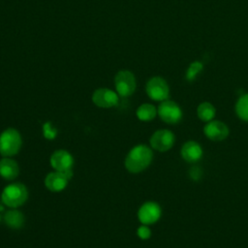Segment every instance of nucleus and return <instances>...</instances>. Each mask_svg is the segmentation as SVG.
<instances>
[{"instance_id":"obj_1","label":"nucleus","mask_w":248,"mask_h":248,"mask_svg":"<svg viewBox=\"0 0 248 248\" xmlns=\"http://www.w3.org/2000/svg\"><path fill=\"white\" fill-rule=\"evenodd\" d=\"M152 159V149L145 144H138L127 154L125 158V168L132 173H139L148 168Z\"/></svg>"},{"instance_id":"obj_2","label":"nucleus","mask_w":248,"mask_h":248,"mask_svg":"<svg viewBox=\"0 0 248 248\" xmlns=\"http://www.w3.org/2000/svg\"><path fill=\"white\" fill-rule=\"evenodd\" d=\"M28 198V191L24 184L20 182H15L7 185L2 194V202L12 208H16L22 205Z\"/></svg>"},{"instance_id":"obj_3","label":"nucleus","mask_w":248,"mask_h":248,"mask_svg":"<svg viewBox=\"0 0 248 248\" xmlns=\"http://www.w3.org/2000/svg\"><path fill=\"white\" fill-rule=\"evenodd\" d=\"M22 140L19 132L15 128H7L0 134V154L11 157L19 151Z\"/></svg>"},{"instance_id":"obj_4","label":"nucleus","mask_w":248,"mask_h":248,"mask_svg":"<svg viewBox=\"0 0 248 248\" xmlns=\"http://www.w3.org/2000/svg\"><path fill=\"white\" fill-rule=\"evenodd\" d=\"M114 84L116 93L120 97L131 96L137 86L136 78L134 74L128 70H120L114 77Z\"/></svg>"},{"instance_id":"obj_5","label":"nucleus","mask_w":248,"mask_h":248,"mask_svg":"<svg viewBox=\"0 0 248 248\" xmlns=\"http://www.w3.org/2000/svg\"><path fill=\"white\" fill-rule=\"evenodd\" d=\"M157 113L162 121L167 124L174 125L181 121L183 112L180 107L173 101L165 100L161 102L157 108Z\"/></svg>"},{"instance_id":"obj_6","label":"nucleus","mask_w":248,"mask_h":248,"mask_svg":"<svg viewBox=\"0 0 248 248\" xmlns=\"http://www.w3.org/2000/svg\"><path fill=\"white\" fill-rule=\"evenodd\" d=\"M175 142L174 134L168 129H160L152 134L149 143L152 149L159 152H166L170 150Z\"/></svg>"},{"instance_id":"obj_7","label":"nucleus","mask_w":248,"mask_h":248,"mask_svg":"<svg viewBox=\"0 0 248 248\" xmlns=\"http://www.w3.org/2000/svg\"><path fill=\"white\" fill-rule=\"evenodd\" d=\"M148 97L154 101L163 102L168 100L170 94V88L167 81L161 77L151 78L145 86Z\"/></svg>"},{"instance_id":"obj_8","label":"nucleus","mask_w":248,"mask_h":248,"mask_svg":"<svg viewBox=\"0 0 248 248\" xmlns=\"http://www.w3.org/2000/svg\"><path fill=\"white\" fill-rule=\"evenodd\" d=\"M162 215V208L155 202H146L140 205L138 211V218L142 225H152L159 221Z\"/></svg>"},{"instance_id":"obj_9","label":"nucleus","mask_w":248,"mask_h":248,"mask_svg":"<svg viewBox=\"0 0 248 248\" xmlns=\"http://www.w3.org/2000/svg\"><path fill=\"white\" fill-rule=\"evenodd\" d=\"M203 134L210 140L222 141L229 137L230 129L226 123L213 119L206 122L203 127Z\"/></svg>"},{"instance_id":"obj_10","label":"nucleus","mask_w":248,"mask_h":248,"mask_svg":"<svg viewBox=\"0 0 248 248\" xmlns=\"http://www.w3.org/2000/svg\"><path fill=\"white\" fill-rule=\"evenodd\" d=\"M93 103L103 108H108L116 106L119 101V95L109 88H98L92 94Z\"/></svg>"},{"instance_id":"obj_11","label":"nucleus","mask_w":248,"mask_h":248,"mask_svg":"<svg viewBox=\"0 0 248 248\" xmlns=\"http://www.w3.org/2000/svg\"><path fill=\"white\" fill-rule=\"evenodd\" d=\"M49 162L54 170L60 172H68L72 170L74 158L67 150L59 149L51 154Z\"/></svg>"},{"instance_id":"obj_12","label":"nucleus","mask_w":248,"mask_h":248,"mask_svg":"<svg viewBox=\"0 0 248 248\" xmlns=\"http://www.w3.org/2000/svg\"><path fill=\"white\" fill-rule=\"evenodd\" d=\"M203 154L202 145L196 140H188L184 142L180 149V155L182 159L190 164L199 162Z\"/></svg>"},{"instance_id":"obj_13","label":"nucleus","mask_w":248,"mask_h":248,"mask_svg":"<svg viewBox=\"0 0 248 248\" xmlns=\"http://www.w3.org/2000/svg\"><path fill=\"white\" fill-rule=\"evenodd\" d=\"M69 179L70 177L66 173L55 170L46 176L45 185L51 192H60L66 188Z\"/></svg>"},{"instance_id":"obj_14","label":"nucleus","mask_w":248,"mask_h":248,"mask_svg":"<svg viewBox=\"0 0 248 248\" xmlns=\"http://www.w3.org/2000/svg\"><path fill=\"white\" fill-rule=\"evenodd\" d=\"M19 173V167L17 163L10 158L3 157L0 160V176L6 180H13L17 177Z\"/></svg>"},{"instance_id":"obj_15","label":"nucleus","mask_w":248,"mask_h":248,"mask_svg":"<svg viewBox=\"0 0 248 248\" xmlns=\"http://www.w3.org/2000/svg\"><path fill=\"white\" fill-rule=\"evenodd\" d=\"M4 221L11 229H20L24 224V216L20 211L13 209L5 213Z\"/></svg>"},{"instance_id":"obj_16","label":"nucleus","mask_w":248,"mask_h":248,"mask_svg":"<svg viewBox=\"0 0 248 248\" xmlns=\"http://www.w3.org/2000/svg\"><path fill=\"white\" fill-rule=\"evenodd\" d=\"M216 114V109L214 106L209 102H202L198 106L197 115L200 120L203 122H209L214 119Z\"/></svg>"},{"instance_id":"obj_17","label":"nucleus","mask_w":248,"mask_h":248,"mask_svg":"<svg viewBox=\"0 0 248 248\" xmlns=\"http://www.w3.org/2000/svg\"><path fill=\"white\" fill-rule=\"evenodd\" d=\"M136 114L140 121L148 122V121H152L158 113H157V108L153 105L145 103L140 105L138 108Z\"/></svg>"},{"instance_id":"obj_18","label":"nucleus","mask_w":248,"mask_h":248,"mask_svg":"<svg viewBox=\"0 0 248 248\" xmlns=\"http://www.w3.org/2000/svg\"><path fill=\"white\" fill-rule=\"evenodd\" d=\"M235 113L240 120L248 122V94H244L238 98L235 104Z\"/></svg>"},{"instance_id":"obj_19","label":"nucleus","mask_w":248,"mask_h":248,"mask_svg":"<svg viewBox=\"0 0 248 248\" xmlns=\"http://www.w3.org/2000/svg\"><path fill=\"white\" fill-rule=\"evenodd\" d=\"M202 69V64L201 62H199V61L193 62V63L190 65V67H189V69H188V71H187V73H186V78H187L188 80H193V79H195L196 76L198 75V73H199Z\"/></svg>"},{"instance_id":"obj_20","label":"nucleus","mask_w":248,"mask_h":248,"mask_svg":"<svg viewBox=\"0 0 248 248\" xmlns=\"http://www.w3.org/2000/svg\"><path fill=\"white\" fill-rule=\"evenodd\" d=\"M137 234L138 236L142 239V240H146V239H149L150 236H151V231L150 229L148 228L147 225H141L138 228L137 230Z\"/></svg>"},{"instance_id":"obj_21","label":"nucleus","mask_w":248,"mask_h":248,"mask_svg":"<svg viewBox=\"0 0 248 248\" xmlns=\"http://www.w3.org/2000/svg\"><path fill=\"white\" fill-rule=\"evenodd\" d=\"M202 175V170L200 167L198 166H193L190 170H189V176L192 180L194 181H198L201 179Z\"/></svg>"},{"instance_id":"obj_22","label":"nucleus","mask_w":248,"mask_h":248,"mask_svg":"<svg viewBox=\"0 0 248 248\" xmlns=\"http://www.w3.org/2000/svg\"><path fill=\"white\" fill-rule=\"evenodd\" d=\"M0 221H1V216H0Z\"/></svg>"}]
</instances>
